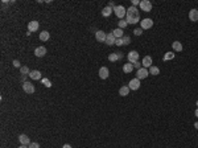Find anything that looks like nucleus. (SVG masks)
<instances>
[{
    "label": "nucleus",
    "instance_id": "nucleus-1",
    "mask_svg": "<svg viewBox=\"0 0 198 148\" xmlns=\"http://www.w3.org/2000/svg\"><path fill=\"white\" fill-rule=\"evenodd\" d=\"M126 20L128 24H136V23L140 21V13H139V11H137L136 7H132L131 5L130 8H127Z\"/></svg>",
    "mask_w": 198,
    "mask_h": 148
},
{
    "label": "nucleus",
    "instance_id": "nucleus-2",
    "mask_svg": "<svg viewBox=\"0 0 198 148\" xmlns=\"http://www.w3.org/2000/svg\"><path fill=\"white\" fill-rule=\"evenodd\" d=\"M114 13L116 15V17H119L122 20L127 15V8H124V5H116L115 9H114Z\"/></svg>",
    "mask_w": 198,
    "mask_h": 148
},
{
    "label": "nucleus",
    "instance_id": "nucleus-3",
    "mask_svg": "<svg viewBox=\"0 0 198 148\" xmlns=\"http://www.w3.org/2000/svg\"><path fill=\"white\" fill-rule=\"evenodd\" d=\"M23 90H24L27 94H33L34 91H36V89H34V85H33V83H31L29 81H27V82L23 83Z\"/></svg>",
    "mask_w": 198,
    "mask_h": 148
},
{
    "label": "nucleus",
    "instance_id": "nucleus-4",
    "mask_svg": "<svg viewBox=\"0 0 198 148\" xmlns=\"http://www.w3.org/2000/svg\"><path fill=\"white\" fill-rule=\"evenodd\" d=\"M127 60L130 64H135L136 61H139V53L136 50H131L128 54H127Z\"/></svg>",
    "mask_w": 198,
    "mask_h": 148
},
{
    "label": "nucleus",
    "instance_id": "nucleus-5",
    "mask_svg": "<svg viewBox=\"0 0 198 148\" xmlns=\"http://www.w3.org/2000/svg\"><path fill=\"white\" fill-rule=\"evenodd\" d=\"M140 9L144 11V12H151V11H152V3H151L149 0H141Z\"/></svg>",
    "mask_w": 198,
    "mask_h": 148
},
{
    "label": "nucleus",
    "instance_id": "nucleus-6",
    "mask_svg": "<svg viewBox=\"0 0 198 148\" xmlns=\"http://www.w3.org/2000/svg\"><path fill=\"white\" fill-rule=\"evenodd\" d=\"M140 25H141V29H151V28L153 27V20L149 17L143 19L140 21Z\"/></svg>",
    "mask_w": 198,
    "mask_h": 148
},
{
    "label": "nucleus",
    "instance_id": "nucleus-7",
    "mask_svg": "<svg viewBox=\"0 0 198 148\" xmlns=\"http://www.w3.org/2000/svg\"><path fill=\"white\" fill-rule=\"evenodd\" d=\"M148 76H149V70L145 69V68L139 69V70H137V73H136V78L137 79H145Z\"/></svg>",
    "mask_w": 198,
    "mask_h": 148
},
{
    "label": "nucleus",
    "instance_id": "nucleus-8",
    "mask_svg": "<svg viewBox=\"0 0 198 148\" xmlns=\"http://www.w3.org/2000/svg\"><path fill=\"white\" fill-rule=\"evenodd\" d=\"M128 87H130V90H139L140 89V79L137 78H133L130 81V83H128Z\"/></svg>",
    "mask_w": 198,
    "mask_h": 148
},
{
    "label": "nucleus",
    "instance_id": "nucleus-9",
    "mask_svg": "<svg viewBox=\"0 0 198 148\" xmlns=\"http://www.w3.org/2000/svg\"><path fill=\"white\" fill-rule=\"evenodd\" d=\"M38 28H40L38 21L32 20V21H29V24H28V32H29V33H32V32H37Z\"/></svg>",
    "mask_w": 198,
    "mask_h": 148
},
{
    "label": "nucleus",
    "instance_id": "nucleus-10",
    "mask_svg": "<svg viewBox=\"0 0 198 148\" xmlns=\"http://www.w3.org/2000/svg\"><path fill=\"white\" fill-rule=\"evenodd\" d=\"M99 78L100 79H107L108 78V76H110V70H108V68H106V66H102L100 69H99Z\"/></svg>",
    "mask_w": 198,
    "mask_h": 148
},
{
    "label": "nucleus",
    "instance_id": "nucleus-11",
    "mask_svg": "<svg viewBox=\"0 0 198 148\" xmlns=\"http://www.w3.org/2000/svg\"><path fill=\"white\" fill-rule=\"evenodd\" d=\"M106 37H107V35L103 31H96L95 32V40L98 42H106Z\"/></svg>",
    "mask_w": 198,
    "mask_h": 148
},
{
    "label": "nucleus",
    "instance_id": "nucleus-12",
    "mask_svg": "<svg viewBox=\"0 0 198 148\" xmlns=\"http://www.w3.org/2000/svg\"><path fill=\"white\" fill-rule=\"evenodd\" d=\"M141 65H143V68H145V69H149L151 66H152V57H151V56H145L143 58V61H141Z\"/></svg>",
    "mask_w": 198,
    "mask_h": 148
},
{
    "label": "nucleus",
    "instance_id": "nucleus-13",
    "mask_svg": "<svg viewBox=\"0 0 198 148\" xmlns=\"http://www.w3.org/2000/svg\"><path fill=\"white\" fill-rule=\"evenodd\" d=\"M29 78L33 79V81H40L41 78V73L38 72V70H31V73H29Z\"/></svg>",
    "mask_w": 198,
    "mask_h": 148
},
{
    "label": "nucleus",
    "instance_id": "nucleus-14",
    "mask_svg": "<svg viewBox=\"0 0 198 148\" xmlns=\"http://www.w3.org/2000/svg\"><path fill=\"white\" fill-rule=\"evenodd\" d=\"M115 42H116V38H115V36H114V33L112 32H110V33H107V37H106V44L107 45H115Z\"/></svg>",
    "mask_w": 198,
    "mask_h": 148
},
{
    "label": "nucleus",
    "instance_id": "nucleus-15",
    "mask_svg": "<svg viewBox=\"0 0 198 148\" xmlns=\"http://www.w3.org/2000/svg\"><path fill=\"white\" fill-rule=\"evenodd\" d=\"M46 54V48L45 46H38V48L34 49V56L37 57H44Z\"/></svg>",
    "mask_w": 198,
    "mask_h": 148
},
{
    "label": "nucleus",
    "instance_id": "nucleus-16",
    "mask_svg": "<svg viewBox=\"0 0 198 148\" xmlns=\"http://www.w3.org/2000/svg\"><path fill=\"white\" fill-rule=\"evenodd\" d=\"M189 19H190V21H198V9H195V8L190 9V12H189Z\"/></svg>",
    "mask_w": 198,
    "mask_h": 148
},
{
    "label": "nucleus",
    "instance_id": "nucleus-17",
    "mask_svg": "<svg viewBox=\"0 0 198 148\" xmlns=\"http://www.w3.org/2000/svg\"><path fill=\"white\" fill-rule=\"evenodd\" d=\"M19 141L21 143V145H29V144H31V140H29V138H28L27 135H24V134L19 136Z\"/></svg>",
    "mask_w": 198,
    "mask_h": 148
},
{
    "label": "nucleus",
    "instance_id": "nucleus-18",
    "mask_svg": "<svg viewBox=\"0 0 198 148\" xmlns=\"http://www.w3.org/2000/svg\"><path fill=\"white\" fill-rule=\"evenodd\" d=\"M112 12H114L112 8H110L108 5H107V7L103 8V11H102V16H103V17H110V16L112 15Z\"/></svg>",
    "mask_w": 198,
    "mask_h": 148
},
{
    "label": "nucleus",
    "instance_id": "nucleus-19",
    "mask_svg": "<svg viewBox=\"0 0 198 148\" xmlns=\"http://www.w3.org/2000/svg\"><path fill=\"white\" fill-rule=\"evenodd\" d=\"M112 33H114V36H115V38H123L124 37V31L123 29H120V28L114 29Z\"/></svg>",
    "mask_w": 198,
    "mask_h": 148
},
{
    "label": "nucleus",
    "instance_id": "nucleus-20",
    "mask_svg": "<svg viewBox=\"0 0 198 148\" xmlns=\"http://www.w3.org/2000/svg\"><path fill=\"white\" fill-rule=\"evenodd\" d=\"M130 91L131 90H130V87L128 86H122L119 89V95L120 96H127L128 94H130Z\"/></svg>",
    "mask_w": 198,
    "mask_h": 148
},
{
    "label": "nucleus",
    "instance_id": "nucleus-21",
    "mask_svg": "<svg viewBox=\"0 0 198 148\" xmlns=\"http://www.w3.org/2000/svg\"><path fill=\"white\" fill-rule=\"evenodd\" d=\"M49 38H50V33H49L48 31L40 32V40H41V41H48Z\"/></svg>",
    "mask_w": 198,
    "mask_h": 148
},
{
    "label": "nucleus",
    "instance_id": "nucleus-22",
    "mask_svg": "<svg viewBox=\"0 0 198 148\" xmlns=\"http://www.w3.org/2000/svg\"><path fill=\"white\" fill-rule=\"evenodd\" d=\"M172 48H173V50H176V52H181L182 49H184V46H182V44L180 41H174L173 44H172Z\"/></svg>",
    "mask_w": 198,
    "mask_h": 148
},
{
    "label": "nucleus",
    "instance_id": "nucleus-23",
    "mask_svg": "<svg viewBox=\"0 0 198 148\" xmlns=\"http://www.w3.org/2000/svg\"><path fill=\"white\" fill-rule=\"evenodd\" d=\"M149 74H152V76H159L160 74V69L157 68V66H151L149 68Z\"/></svg>",
    "mask_w": 198,
    "mask_h": 148
},
{
    "label": "nucleus",
    "instance_id": "nucleus-24",
    "mask_svg": "<svg viewBox=\"0 0 198 148\" xmlns=\"http://www.w3.org/2000/svg\"><path fill=\"white\" fill-rule=\"evenodd\" d=\"M132 70H133V65H132V64L128 62V64H124V65H123V72L124 73H131Z\"/></svg>",
    "mask_w": 198,
    "mask_h": 148
},
{
    "label": "nucleus",
    "instance_id": "nucleus-25",
    "mask_svg": "<svg viewBox=\"0 0 198 148\" xmlns=\"http://www.w3.org/2000/svg\"><path fill=\"white\" fill-rule=\"evenodd\" d=\"M127 25H128V23H127V20H124V19H122V20H119V23H118V28H120V29H126Z\"/></svg>",
    "mask_w": 198,
    "mask_h": 148
},
{
    "label": "nucleus",
    "instance_id": "nucleus-26",
    "mask_svg": "<svg viewBox=\"0 0 198 148\" xmlns=\"http://www.w3.org/2000/svg\"><path fill=\"white\" fill-rule=\"evenodd\" d=\"M174 56H176V54H174L173 52H167L163 60H164V61H169V60H173L174 58Z\"/></svg>",
    "mask_w": 198,
    "mask_h": 148
},
{
    "label": "nucleus",
    "instance_id": "nucleus-27",
    "mask_svg": "<svg viewBox=\"0 0 198 148\" xmlns=\"http://www.w3.org/2000/svg\"><path fill=\"white\" fill-rule=\"evenodd\" d=\"M20 73L23 74V76H29L31 70H29V68H28V66H21V68H20Z\"/></svg>",
    "mask_w": 198,
    "mask_h": 148
},
{
    "label": "nucleus",
    "instance_id": "nucleus-28",
    "mask_svg": "<svg viewBox=\"0 0 198 148\" xmlns=\"http://www.w3.org/2000/svg\"><path fill=\"white\" fill-rule=\"evenodd\" d=\"M108 60H110L111 62L118 61V60H119V58H118V53H111V54L108 56Z\"/></svg>",
    "mask_w": 198,
    "mask_h": 148
},
{
    "label": "nucleus",
    "instance_id": "nucleus-29",
    "mask_svg": "<svg viewBox=\"0 0 198 148\" xmlns=\"http://www.w3.org/2000/svg\"><path fill=\"white\" fill-rule=\"evenodd\" d=\"M41 83L44 85V86H46V87H52V82L49 81L48 78H42L41 79Z\"/></svg>",
    "mask_w": 198,
    "mask_h": 148
},
{
    "label": "nucleus",
    "instance_id": "nucleus-30",
    "mask_svg": "<svg viewBox=\"0 0 198 148\" xmlns=\"http://www.w3.org/2000/svg\"><path fill=\"white\" fill-rule=\"evenodd\" d=\"M123 42H124V45H130L131 44V37H130V36H124V37H123Z\"/></svg>",
    "mask_w": 198,
    "mask_h": 148
},
{
    "label": "nucleus",
    "instance_id": "nucleus-31",
    "mask_svg": "<svg viewBox=\"0 0 198 148\" xmlns=\"http://www.w3.org/2000/svg\"><path fill=\"white\" fill-rule=\"evenodd\" d=\"M133 33H135V36H141L143 35V29H141V28H136V29L133 31Z\"/></svg>",
    "mask_w": 198,
    "mask_h": 148
},
{
    "label": "nucleus",
    "instance_id": "nucleus-32",
    "mask_svg": "<svg viewBox=\"0 0 198 148\" xmlns=\"http://www.w3.org/2000/svg\"><path fill=\"white\" fill-rule=\"evenodd\" d=\"M132 65H133V68H135V69H137V70L143 68V65H141V62H139V61H136L135 64H132Z\"/></svg>",
    "mask_w": 198,
    "mask_h": 148
},
{
    "label": "nucleus",
    "instance_id": "nucleus-33",
    "mask_svg": "<svg viewBox=\"0 0 198 148\" xmlns=\"http://www.w3.org/2000/svg\"><path fill=\"white\" fill-rule=\"evenodd\" d=\"M116 46H122V45H124L123 42V38H116V42H115Z\"/></svg>",
    "mask_w": 198,
    "mask_h": 148
},
{
    "label": "nucleus",
    "instance_id": "nucleus-34",
    "mask_svg": "<svg viewBox=\"0 0 198 148\" xmlns=\"http://www.w3.org/2000/svg\"><path fill=\"white\" fill-rule=\"evenodd\" d=\"M12 64H13V66H15V68H21V65H20V61H19V60H13V62H12Z\"/></svg>",
    "mask_w": 198,
    "mask_h": 148
},
{
    "label": "nucleus",
    "instance_id": "nucleus-35",
    "mask_svg": "<svg viewBox=\"0 0 198 148\" xmlns=\"http://www.w3.org/2000/svg\"><path fill=\"white\" fill-rule=\"evenodd\" d=\"M29 148H40V144H38V143H31V144H29Z\"/></svg>",
    "mask_w": 198,
    "mask_h": 148
},
{
    "label": "nucleus",
    "instance_id": "nucleus-36",
    "mask_svg": "<svg viewBox=\"0 0 198 148\" xmlns=\"http://www.w3.org/2000/svg\"><path fill=\"white\" fill-rule=\"evenodd\" d=\"M131 3H132V7H136V5H140V1H139V0H132Z\"/></svg>",
    "mask_w": 198,
    "mask_h": 148
},
{
    "label": "nucleus",
    "instance_id": "nucleus-37",
    "mask_svg": "<svg viewBox=\"0 0 198 148\" xmlns=\"http://www.w3.org/2000/svg\"><path fill=\"white\" fill-rule=\"evenodd\" d=\"M108 7H110V8H112V9H115L116 5H115V3H114V1H110V3H108Z\"/></svg>",
    "mask_w": 198,
    "mask_h": 148
},
{
    "label": "nucleus",
    "instance_id": "nucleus-38",
    "mask_svg": "<svg viewBox=\"0 0 198 148\" xmlns=\"http://www.w3.org/2000/svg\"><path fill=\"white\" fill-rule=\"evenodd\" d=\"M116 53H118V58H119V60L124 58V56H123V53H122V52H116Z\"/></svg>",
    "mask_w": 198,
    "mask_h": 148
},
{
    "label": "nucleus",
    "instance_id": "nucleus-39",
    "mask_svg": "<svg viewBox=\"0 0 198 148\" xmlns=\"http://www.w3.org/2000/svg\"><path fill=\"white\" fill-rule=\"evenodd\" d=\"M62 148H72V145H70V144H64V147H62Z\"/></svg>",
    "mask_w": 198,
    "mask_h": 148
},
{
    "label": "nucleus",
    "instance_id": "nucleus-40",
    "mask_svg": "<svg viewBox=\"0 0 198 148\" xmlns=\"http://www.w3.org/2000/svg\"><path fill=\"white\" fill-rule=\"evenodd\" d=\"M194 127H195V128H197V130H198V122H195V123H194Z\"/></svg>",
    "mask_w": 198,
    "mask_h": 148
},
{
    "label": "nucleus",
    "instance_id": "nucleus-41",
    "mask_svg": "<svg viewBox=\"0 0 198 148\" xmlns=\"http://www.w3.org/2000/svg\"><path fill=\"white\" fill-rule=\"evenodd\" d=\"M19 148H29V147H28V145H20Z\"/></svg>",
    "mask_w": 198,
    "mask_h": 148
},
{
    "label": "nucleus",
    "instance_id": "nucleus-42",
    "mask_svg": "<svg viewBox=\"0 0 198 148\" xmlns=\"http://www.w3.org/2000/svg\"><path fill=\"white\" fill-rule=\"evenodd\" d=\"M194 114H195V117L198 118V108H197V110H195V113H194Z\"/></svg>",
    "mask_w": 198,
    "mask_h": 148
},
{
    "label": "nucleus",
    "instance_id": "nucleus-43",
    "mask_svg": "<svg viewBox=\"0 0 198 148\" xmlns=\"http://www.w3.org/2000/svg\"><path fill=\"white\" fill-rule=\"evenodd\" d=\"M195 104H197V107H198V100H197V103H195Z\"/></svg>",
    "mask_w": 198,
    "mask_h": 148
}]
</instances>
